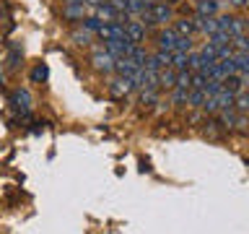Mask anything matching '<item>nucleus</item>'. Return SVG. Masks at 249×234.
<instances>
[{
  "label": "nucleus",
  "instance_id": "f257e3e1",
  "mask_svg": "<svg viewBox=\"0 0 249 234\" xmlns=\"http://www.w3.org/2000/svg\"><path fill=\"white\" fill-rule=\"evenodd\" d=\"M140 16H143V19H140L143 26H156V23H166V21L174 19V11H171V5H166V3H151Z\"/></svg>",
  "mask_w": 249,
  "mask_h": 234
},
{
  "label": "nucleus",
  "instance_id": "f03ea898",
  "mask_svg": "<svg viewBox=\"0 0 249 234\" xmlns=\"http://www.w3.org/2000/svg\"><path fill=\"white\" fill-rule=\"evenodd\" d=\"M114 58L112 55H109L104 47H96V50H93V55H91V65L99 70V73H114Z\"/></svg>",
  "mask_w": 249,
  "mask_h": 234
},
{
  "label": "nucleus",
  "instance_id": "7ed1b4c3",
  "mask_svg": "<svg viewBox=\"0 0 249 234\" xmlns=\"http://www.w3.org/2000/svg\"><path fill=\"white\" fill-rule=\"evenodd\" d=\"M101 47H104V50H107L109 55H112L114 60H120V58H127L135 44H130L127 39H107V42L101 44Z\"/></svg>",
  "mask_w": 249,
  "mask_h": 234
},
{
  "label": "nucleus",
  "instance_id": "20e7f679",
  "mask_svg": "<svg viewBox=\"0 0 249 234\" xmlns=\"http://www.w3.org/2000/svg\"><path fill=\"white\" fill-rule=\"evenodd\" d=\"M96 34L104 39V42L107 39H124V23L122 21H104Z\"/></svg>",
  "mask_w": 249,
  "mask_h": 234
},
{
  "label": "nucleus",
  "instance_id": "39448f33",
  "mask_svg": "<svg viewBox=\"0 0 249 234\" xmlns=\"http://www.w3.org/2000/svg\"><path fill=\"white\" fill-rule=\"evenodd\" d=\"M124 39L130 44H140L145 39V26L143 21H124Z\"/></svg>",
  "mask_w": 249,
  "mask_h": 234
},
{
  "label": "nucleus",
  "instance_id": "423d86ee",
  "mask_svg": "<svg viewBox=\"0 0 249 234\" xmlns=\"http://www.w3.org/2000/svg\"><path fill=\"white\" fill-rule=\"evenodd\" d=\"M138 70H140V68H138L130 58H120V60L114 62V73H117V76H122V78H135V76H138Z\"/></svg>",
  "mask_w": 249,
  "mask_h": 234
},
{
  "label": "nucleus",
  "instance_id": "0eeeda50",
  "mask_svg": "<svg viewBox=\"0 0 249 234\" xmlns=\"http://www.w3.org/2000/svg\"><path fill=\"white\" fill-rule=\"evenodd\" d=\"M177 44H179V34H177L174 29H163L161 34H159V47H161V50L174 52V50H177Z\"/></svg>",
  "mask_w": 249,
  "mask_h": 234
},
{
  "label": "nucleus",
  "instance_id": "6e6552de",
  "mask_svg": "<svg viewBox=\"0 0 249 234\" xmlns=\"http://www.w3.org/2000/svg\"><path fill=\"white\" fill-rule=\"evenodd\" d=\"M171 29H174L179 37H192L195 31H197V19H179V21H174Z\"/></svg>",
  "mask_w": 249,
  "mask_h": 234
},
{
  "label": "nucleus",
  "instance_id": "1a4fd4ad",
  "mask_svg": "<svg viewBox=\"0 0 249 234\" xmlns=\"http://www.w3.org/2000/svg\"><path fill=\"white\" fill-rule=\"evenodd\" d=\"M132 89H135V83H132V78H117V81L109 83V91L114 94V97H124V94H130Z\"/></svg>",
  "mask_w": 249,
  "mask_h": 234
},
{
  "label": "nucleus",
  "instance_id": "9d476101",
  "mask_svg": "<svg viewBox=\"0 0 249 234\" xmlns=\"http://www.w3.org/2000/svg\"><path fill=\"white\" fill-rule=\"evenodd\" d=\"M218 11H221V3H218V0H197V19L218 16Z\"/></svg>",
  "mask_w": 249,
  "mask_h": 234
},
{
  "label": "nucleus",
  "instance_id": "9b49d317",
  "mask_svg": "<svg viewBox=\"0 0 249 234\" xmlns=\"http://www.w3.org/2000/svg\"><path fill=\"white\" fill-rule=\"evenodd\" d=\"M197 31H202V34H215V31H221V26H218V16H205V19H197Z\"/></svg>",
  "mask_w": 249,
  "mask_h": 234
},
{
  "label": "nucleus",
  "instance_id": "f8f14e48",
  "mask_svg": "<svg viewBox=\"0 0 249 234\" xmlns=\"http://www.w3.org/2000/svg\"><path fill=\"white\" fill-rule=\"evenodd\" d=\"M159 86H163V89H174L177 86V70L174 68L159 70Z\"/></svg>",
  "mask_w": 249,
  "mask_h": 234
},
{
  "label": "nucleus",
  "instance_id": "ddd939ff",
  "mask_svg": "<svg viewBox=\"0 0 249 234\" xmlns=\"http://www.w3.org/2000/svg\"><path fill=\"white\" fill-rule=\"evenodd\" d=\"M233 65H236V73H249V52H233Z\"/></svg>",
  "mask_w": 249,
  "mask_h": 234
},
{
  "label": "nucleus",
  "instance_id": "4468645a",
  "mask_svg": "<svg viewBox=\"0 0 249 234\" xmlns=\"http://www.w3.org/2000/svg\"><path fill=\"white\" fill-rule=\"evenodd\" d=\"M233 109L236 112H249V91H239L236 97H233Z\"/></svg>",
  "mask_w": 249,
  "mask_h": 234
},
{
  "label": "nucleus",
  "instance_id": "2eb2a0df",
  "mask_svg": "<svg viewBox=\"0 0 249 234\" xmlns=\"http://www.w3.org/2000/svg\"><path fill=\"white\" fill-rule=\"evenodd\" d=\"M205 91H202V89H190V97H187V104H190V107H195V109H197V107H202V104H205Z\"/></svg>",
  "mask_w": 249,
  "mask_h": 234
},
{
  "label": "nucleus",
  "instance_id": "dca6fc26",
  "mask_svg": "<svg viewBox=\"0 0 249 234\" xmlns=\"http://www.w3.org/2000/svg\"><path fill=\"white\" fill-rule=\"evenodd\" d=\"M208 42H210V44H215V47L231 44V34H229V31H215V34H210V37H208Z\"/></svg>",
  "mask_w": 249,
  "mask_h": 234
},
{
  "label": "nucleus",
  "instance_id": "f3484780",
  "mask_svg": "<svg viewBox=\"0 0 249 234\" xmlns=\"http://www.w3.org/2000/svg\"><path fill=\"white\" fill-rule=\"evenodd\" d=\"M70 39H73L75 44H81V47H86V44L91 42V31H89V29H75L73 34H70Z\"/></svg>",
  "mask_w": 249,
  "mask_h": 234
},
{
  "label": "nucleus",
  "instance_id": "a211bd4d",
  "mask_svg": "<svg viewBox=\"0 0 249 234\" xmlns=\"http://www.w3.org/2000/svg\"><path fill=\"white\" fill-rule=\"evenodd\" d=\"M83 5L86 3H65V16L68 19H83Z\"/></svg>",
  "mask_w": 249,
  "mask_h": 234
},
{
  "label": "nucleus",
  "instance_id": "6ab92c4d",
  "mask_svg": "<svg viewBox=\"0 0 249 234\" xmlns=\"http://www.w3.org/2000/svg\"><path fill=\"white\" fill-rule=\"evenodd\" d=\"M187 97H190V89H182V86H174V97H171V101H174L177 107L187 104Z\"/></svg>",
  "mask_w": 249,
  "mask_h": 234
},
{
  "label": "nucleus",
  "instance_id": "aec40b11",
  "mask_svg": "<svg viewBox=\"0 0 249 234\" xmlns=\"http://www.w3.org/2000/svg\"><path fill=\"white\" fill-rule=\"evenodd\" d=\"M231 50H236V52H249V39L241 34V37H233L231 39Z\"/></svg>",
  "mask_w": 249,
  "mask_h": 234
},
{
  "label": "nucleus",
  "instance_id": "412c9836",
  "mask_svg": "<svg viewBox=\"0 0 249 234\" xmlns=\"http://www.w3.org/2000/svg\"><path fill=\"white\" fill-rule=\"evenodd\" d=\"M81 21H83V29H89L91 34H96V31L101 29V23H104V21H99L96 16H89V19H81Z\"/></svg>",
  "mask_w": 249,
  "mask_h": 234
},
{
  "label": "nucleus",
  "instance_id": "4be33fe9",
  "mask_svg": "<svg viewBox=\"0 0 249 234\" xmlns=\"http://www.w3.org/2000/svg\"><path fill=\"white\" fill-rule=\"evenodd\" d=\"M190 83H192V73H190V70H177V86L190 89Z\"/></svg>",
  "mask_w": 249,
  "mask_h": 234
},
{
  "label": "nucleus",
  "instance_id": "5701e85b",
  "mask_svg": "<svg viewBox=\"0 0 249 234\" xmlns=\"http://www.w3.org/2000/svg\"><path fill=\"white\" fill-rule=\"evenodd\" d=\"M187 68L200 70L202 68V55L200 52H190V55H187Z\"/></svg>",
  "mask_w": 249,
  "mask_h": 234
},
{
  "label": "nucleus",
  "instance_id": "b1692460",
  "mask_svg": "<svg viewBox=\"0 0 249 234\" xmlns=\"http://www.w3.org/2000/svg\"><path fill=\"white\" fill-rule=\"evenodd\" d=\"M156 99H159L156 89H143V91H140V101H143V104H153Z\"/></svg>",
  "mask_w": 249,
  "mask_h": 234
},
{
  "label": "nucleus",
  "instance_id": "393cba45",
  "mask_svg": "<svg viewBox=\"0 0 249 234\" xmlns=\"http://www.w3.org/2000/svg\"><path fill=\"white\" fill-rule=\"evenodd\" d=\"M16 101H18V107L21 109H29V91H18V94H16Z\"/></svg>",
  "mask_w": 249,
  "mask_h": 234
},
{
  "label": "nucleus",
  "instance_id": "a878e982",
  "mask_svg": "<svg viewBox=\"0 0 249 234\" xmlns=\"http://www.w3.org/2000/svg\"><path fill=\"white\" fill-rule=\"evenodd\" d=\"M31 78H34V81H44L47 78V65H36L34 73H31Z\"/></svg>",
  "mask_w": 249,
  "mask_h": 234
},
{
  "label": "nucleus",
  "instance_id": "bb28decb",
  "mask_svg": "<svg viewBox=\"0 0 249 234\" xmlns=\"http://www.w3.org/2000/svg\"><path fill=\"white\" fill-rule=\"evenodd\" d=\"M229 5H231V8H247L249 0H229Z\"/></svg>",
  "mask_w": 249,
  "mask_h": 234
},
{
  "label": "nucleus",
  "instance_id": "cd10ccee",
  "mask_svg": "<svg viewBox=\"0 0 249 234\" xmlns=\"http://www.w3.org/2000/svg\"><path fill=\"white\" fill-rule=\"evenodd\" d=\"M86 5H99V3H104V0H83Z\"/></svg>",
  "mask_w": 249,
  "mask_h": 234
},
{
  "label": "nucleus",
  "instance_id": "c85d7f7f",
  "mask_svg": "<svg viewBox=\"0 0 249 234\" xmlns=\"http://www.w3.org/2000/svg\"><path fill=\"white\" fill-rule=\"evenodd\" d=\"M244 23H247V26H249V19H244Z\"/></svg>",
  "mask_w": 249,
  "mask_h": 234
},
{
  "label": "nucleus",
  "instance_id": "c756f323",
  "mask_svg": "<svg viewBox=\"0 0 249 234\" xmlns=\"http://www.w3.org/2000/svg\"><path fill=\"white\" fill-rule=\"evenodd\" d=\"M247 8H249V5H247Z\"/></svg>",
  "mask_w": 249,
  "mask_h": 234
}]
</instances>
